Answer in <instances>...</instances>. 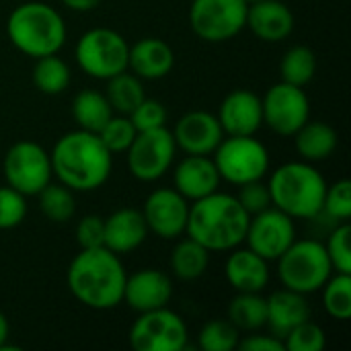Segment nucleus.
<instances>
[{"label": "nucleus", "instance_id": "f257e3e1", "mask_svg": "<svg viewBox=\"0 0 351 351\" xmlns=\"http://www.w3.org/2000/svg\"><path fill=\"white\" fill-rule=\"evenodd\" d=\"M53 179L74 193L95 191L103 187L113 169V154L101 138L86 130L64 134L49 152Z\"/></svg>", "mask_w": 351, "mask_h": 351}, {"label": "nucleus", "instance_id": "f03ea898", "mask_svg": "<svg viewBox=\"0 0 351 351\" xmlns=\"http://www.w3.org/2000/svg\"><path fill=\"white\" fill-rule=\"evenodd\" d=\"M125 267L107 247L80 249L66 271L70 294L90 311H111L123 300Z\"/></svg>", "mask_w": 351, "mask_h": 351}, {"label": "nucleus", "instance_id": "7ed1b4c3", "mask_svg": "<svg viewBox=\"0 0 351 351\" xmlns=\"http://www.w3.org/2000/svg\"><path fill=\"white\" fill-rule=\"evenodd\" d=\"M249 218L237 195L214 191L189 204L185 234L210 253H226L245 243Z\"/></svg>", "mask_w": 351, "mask_h": 351}, {"label": "nucleus", "instance_id": "20e7f679", "mask_svg": "<svg viewBox=\"0 0 351 351\" xmlns=\"http://www.w3.org/2000/svg\"><path fill=\"white\" fill-rule=\"evenodd\" d=\"M271 206L294 220H315L323 214L327 191L325 177L306 160L280 165L267 183Z\"/></svg>", "mask_w": 351, "mask_h": 351}, {"label": "nucleus", "instance_id": "39448f33", "mask_svg": "<svg viewBox=\"0 0 351 351\" xmlns=\"http://www.w3.org/2000/svg\"><path fill=\"white\" fill-rule=\"evenodd\" d=\"M6 35L21 53L37 60L43 56L60 53L68 31L64 16L51 4L29 0L14 6L8 14Z\"/></svg>", "mask_w": 351, "mask_h": 351}, {"label": "nucleus", "instance_id": "423d86ee", "mask_svg": "<svg viewBox=\"0 0 351 351\" xmlns=\"http://www.w3.org/2000/svg\"><path fill=\"white\" fill-rule=\"evenodd\" d=\"M276 263L282 286L304 296L319 292L335 274L325 245L317 239H296L276 259Z\"/></svg>", "mask_w": 351, "mask_h": 351}, {"label": "nucleus", "instance_id": "0eeeda50", "mask_svg": "<svg viewBox=\"0 0 351 351\" xmlns=\"http://www.w3.org/2000/svg\"><path fill=\"white\" fill-rule=\"evenodd\" d=\"M128 51L130 43L121 33L107 27H95L78 37L74 58L86 76L95 80H109L111 76L128 70Z\"/></svg>", "mask_w": 351, "mask_h": 351}, {"label": "nucleus", "instance_id": "6e6552de", "mask_svg": "<svg viewBox=\"0 0 351 351\" xmlns=\"http://www.w3.org/2000/svg\"><path fill=\"white\" fill-rule=\"evenodd\" d=\"M220 179L232 185L263 179L269 171V152L255 136H224L212 152Z\"/></svg>", "mask_w": 351, "mask_h": 351}, {"label": "nucleus", "instance_id": "1a4fd4ad", "mask_svg": "<svg viewBox=\"0 0 351 351\" xmlns=\"http://www.w3.org/2000/svg\"><path fill=\"white\" fill-rule=\"evenodd\" d=\"M177 156V144L173 132L165 128L138 132L130 148L125 150L128 171L142 183H154L165 177Z\"/></svg>", "mask_w": 351, "mask_h": 351}, {"label": "nucleus", "instance_id": "9d476101", "mask_svg": "<svg viewBox=\"0 0 351 351\" xmlns=\"http://www.w3.org/2000/svg\"><path fill=\"white\" fill-rule=\"evenodd\" d=\"M6 185L25 197L37 195L49 181H53L49 152L33 140L14 142L2 160Z\"/></svg>", "mask_w": 351, "mask_h": 351}, {"label": "nucleus", "instance_id": "9b49d317", "mask_svg": "<svg viewBox=\"0 0 351 351\" xmlns=\"http://www.w3.org/2000/svg\"><path fill=\"white\" fill-rule=\"evenodd\" d=\"M130 348L136 351H183L187 348V325L169 306L154 308L148 313H138L132 323Z\"/></svg>", "mask_w": 351, "mask_h": 351}, {"label": "nucleus", "instance_id": "f8f14e48", "mask_svg": "<svg viewBox=\"0 0 351 351\" xmlns=\"http://www.w3.org/2000/svg\"><path fill=\"white\" fill-rule=\"evenodd\" d=\"M247 8L245 0H193L189 6V25L199 39L222 43L245 29Z\"/></svg>", "mask_w": 351, "mask_h": 351}, {"label": "nucleus", "instance_id": "ddd939ff", "mask_svg": "<svg viewBox=\"0 0 351 351\" xmlns=\"http://www.w3.org/2000/svg\"><path fill=\"white\" fill-rule=\"evenodd\" d=\"M263 123L282 138H292L311 119V101L302 86L276 82L261 97Z\"/></svg>", "mask_w": 351, "mask_h": 351}, {"label": "nucleus", "instance_id": "4468645a", "mask_svg": "<svg viewBox=\"0 0 351 351\" xmlns=\"http://www.w3.org/2000/svg\"><path fill=\"white\" fill-rule=\"evenodd\" d=\"M294 241H296L294 218H290L282 210L269 206L267 210L253 214L249 218L245 243L251 251H255L269 263L276 261Z\"/></svg>", "mask_w": 351, "mask_h": 351}, {"label": "nucleus", "instance_id": "2eb2a0df", "mask_svg": "<svg viewBox=\"0 0 351 351\" xmlns=\"http://www.w3.org/2000/svg\"><path fill=\"white\" fill-rule=\"evenodd\" d=\"M142 216L148 232L162 241H177L187 228L189 202L175 187H160L148 193Z\"/></svg>", "mask_w": 351, "mask_h": 351}, {"label": "nucleus", "instance_id": "dca6fc26", "mask_svg": "<svg viewBox=\"0 0 351 351\" xmlns=\"http://www.w3.org/2000/svg\"><path fill=\"white\" fill-rule=\"evenodd\" d=\"M173 138H175L177 150H183L185 154L212 156V152L222 142L224 132L214 113L189 111L177 119Z\"/></svg>", "mask_w": 351, "mask_h": 351}, {"label": "nucleus", "instance_id": "f3484780", "mask_svg": "<svg viewBox=\"0 0 351 351\" xmlns=\"http://www.w3.org/2000/svg\"><path fill=\"white\" fill-rule=\"evenodd\" d=\"M224 136H255L263 125L261 97L247 88L230 90L216 113Z\"/></svg>", "mask_w": 351, "mask_h": 351}, {"label": "nucleus", "instance_id": "a211bd4d", "mask_svg": "<svg viewBox=\"0 0 351 351\" xmlns=\"http://www.w3.org/2000/svg\"><path fill=\"white\" fill-rule=\"evenodd\" d=\"M173 296V282L169 274L152 267H144L125 278L123 300L134 313H148L169 306Z\"/></svg>", "mask_w": 351, "mask_h": 351}, {"label": "nucleus", "instance_id": "6ab92c4d", "mask_svg": "<svg viewBox=\"0 0 351 351\" xmlns=\"http://www.w3.org/2000/svg\"><path fill=\"white\" fill-rule=\"evenodd\" d=\"M220 181L222 179L212 156L204 154H185L173 171V185L189 204L218 191Z\"/></svg>", "mask_w": 351, "mask_h": 351}, {"label": "nucleus", "instance_id": "aec40b11", "mask_svg": "<svg viewBox=\"0 0 351 351\" xmlns=\"http://www.w3.org/2000/svg\"><path fill=\"white\" fill-rule=\"evenodd\" d=\"M257 39L280 43L294 31V14L282 0H259L247 8V25Z\"/></svg>", "mask_w": 351, "mask_h": 351}, {"label": "nucleus", "instance_id": "412c9836", "mask_svg": "<svg viewBox=\"0 0 351 351\" xmlns=\"http://www.w3.org/2000/svg\"><path fill=\"white\" fill-rule=\"evenodd\" d=\"M148 226L142 216V210L119 208L105 218V239L103 247L115 255H128L144 245L148 239Z\"/></svg>", "mask_w": 351, "mask_h": 351}, {"label": "nucleus", "instance_id": "4be33fe9", "mask_svg": "<svg viewBox=\"0 0 351 351\" xmlns=\"http://www.w3.org/2000/svg\"><path fill=\"white\" fill-rule=\"evenodd\" d=\"M175 66L173 47L160 37H142L128 51V70L142 80H160Z\"/></svg>", "mask_w": 351, "mask_h": 351}, {"label": "nucleus", "instance_id": "5701e85b", "mask_svg": "<svg viewBox=\"0 0 351 351\" xmlns=\"http://www.w3.org/2000/svg\"><path fill=\"white\" fill-rule=\"evenodd\" d=\"M224 263V276L228 286L234 292H263L269 284V261L257 255L255 251L234 247L228 251Z\"/></svg>", "mask_w": 351, "mask_h": 351}, {"label": "nucleus", "instance_id": "b1692460", "mask_svg": "<svg viewBox=\"0 0 351 351\" xmlns=\"http://www.w3.org/2000/svg\"><path fill=\"white\" fill-rule=\"evenodd\" d=\"M311 319V304L306 302L304 294H298L294 290L282 288L269 294L267 298V323L265 327L269 329L271 335L284 337L298 327L300 323Z\"/></svg>", "mask_w": 351, "mask_h": 351}, {"label": "nucleus", "instance_id": "393cba45", "mask_svg": "<svg viewBox=\"0 0 351 351\" xmlns=\"http://www.w3.org/2000/svg\"><path fill=\"white\" fill-rule=\"evenodd\" d=\"M294 148L300 160L306 162H321L327 160L339 144V136L335 128L327 121H306L294 136Z\"/></svg>", "mask_w": 351, "mask_h": 351}, {"label": "nucleus", "instance_id": "a878e982", "mask_svg": "<svg viewBox=\"0 0 351 351\" xmlns=\"http://www.w3.org/2000/svg\"><path fill=\"white\" fill-rule=\"evenodd\" d=\"M210 265V251L202 247L191 237L181 239L169 257V267L173 276L181 282H195L199 280Z\"/></svg>", "mask_w": 351, "mask_h": 351}, {"label": "nucleus", "instance_id": "bb28decb", "mask_svg": "<svg viewBox=\"0 0 351 351\" xmlns=\"http://www.w3.org/2000/svg\"><path fill=\"white\" fill-rule=\"evenodd\" d=\"M70 111H72L76 125L80 130H86L93 134H99V130L113 115V109H111L105 93L95 90V88H84V90L76 93V97L72 99Z\"/></svg>", "mask_w": 351, "mask_h": 351}, {"label": "nucleus", "instance_id": "cd10ccee", "mask_svg": "<svg viewBox=\"0 0 351 351\" xmlns=\"http://www.w3.org/2000/svg\"><path fill=\"white\" fill-rule=\"evenodd\" d=\"M226 319L245 333L261 331L267 323V298L261 292H237L230 300Z\"/></svg>", "mask_w": 351, "mask_h": 351}, {"label": "nucleus", "instance_id": "c85d7f7f", "mask_svg": "<svg viewBox=\"0 0 351 351\" xmlns=\"http://www.w3.org/2000/svg\"><path fill=\"white\" fill-rule=\"evenodd\" d=\"M107 82V88H105V97L113 109V113H119V115H130L140 103L142 99L146 97L144 93V84H142V78H138L136 74L123 70L115 76H111Z\"/></svg>", "mask_w": 351, "mask_h": 351}, {"label": "nucleus", "instance_id": "c756f323", "mask_svg": "<svg viewBox=\"0 0 351 351\" xmlns=\"http://www.w3.org/2000/svg\"><path fill=\"white\" fill-rule=\"evenodd\" d=\"M70 78H72L70 66L58 53L43 56V58L35 60L31 80H33V86L39 93L49 95V97L62 95L70 86Z\"/></svg>", "mask_w": 351, "mask_h": 351}, {"label": "nucleus", "instance_id": "7c9ffc66", "mask_svg": "<svg viewBox=\"0 0 351 351\" xmlns=\"http://www.w3.org/2000/svg\"><path fill=\"white\" fill-rule=\"evenodd\" d=\"M317 74V56L308 45H292L280 60V80L306 86Z\"/></svg>", "mask_w": 351, "mask_h": 351}, {"label": "nucleus", "instance_id": "2f4dec72", "mask_svg": "<svg viewBox=\"0 0 351 351\" xmlns=\"http://www.w3.org/2000/svg\"><path fill=\"white\" fill-rule=\"evenodd\" d=\"M37 197H39V210L49 222L66 224L68 220H72L76 212V199H74V191L68 189L66 185L58 181H49L37 193Z\"/></svg>", "mask_w": 351, "mask_h": 351}, {"label": "nucleus", "instance_id": "473e14b6", "mask_svg": "<svg viewBox=\"0 0 351 351\" xmlns=\"http://www.w3.org/2000/svg\"><path fill=\"white\" fill-rule=\"evenodd\" d=\"M323 292V308L329 317L337 321H348L351 317V274H333Z\"/></svg>", "mask_w": 351, "mask_h": 351}, {"label": "nucleus", "instance_id": "72a5a7b5", "mask_svg": "<svg viewBox=\"0 0 351 351\" xmlns=\"http://www.w3.org/2000/svg\"><path fill=\"white\" fill-rule=\"evenodd\" d=\"M241 341V331L228 319H212L197 333V348L204 351H232Z\"/></svg>", "mask_w": 351, "mask_h": 351}, {"label": "nucleus", "instance_id": "f704fd0d", "mask_svg": "<svg viewBox=\"0 0 351 351\" xmlns=\"http://www.w3.org/2000/svg\"><path fill=\"white\" fill-rule=\"evenodd\" d=\"M136 128L134 123L130 121L128 115H119V113H113L109 117V121L99 130V138L101 142L105 144V148L111 152V154H121L130 148V144L134 142L136 138Z\"/></svg>", "mask_w": 351, "mask_h": 351}, {"label": "nucleus", "instance_id": "c9c22d12", "mask_svg": "<svg viewBox=\"0 0 351 351\" xmlns=\"http://www.w3.org/2000/svg\"><path fill=\"white\" fill-rule=\"evenodd\" d=\"M351 226L350 222H337L335 228L331 230L325 251L329 255V261L333 265V271L337 274H351Z\"/></svg>", "mask_w": 351, "mask_h": 351}, {"label": "nucleus", "instance_id": "e433bc0d", "mask_svg": "<svg viewBox=\"0 0 351 351\" xmlns=\"http://www.w3.org/2000/svg\"><path fill=\"white\" fill-rule=\"evenodd\" d=\"M325 346H327V335L323 327H319L311 319L294 327L284 337V348L288 351H323Z\"/></svg>", "mask_w": 351, "mask_h": 351}, {"label": "nucleus", "instance_id": "4c0bfd02", "mask_svg": "<svg viewBox=\"0 0 351 351\" xmlns=\"http://www.w3.org/2000/svg\"><path fill=\"white\" fill-rule=\"evenodd\" d=\"M323 214H327L331 220L348 222L351 218V183L348 179L335 181L333 185H327L325 199H323Z\"/></svg>", "mask_w": 351, "mask_h": 351}, {"label": "nucleus", "instance_id": "58836bf2", "mask_svg": "<svg viewBox=\"0 0 351 351\" xmlns=\"http://www.w3.org/2000/svg\"><path fill=\"white\" fill-rule=\"evenodd\" d=\"M27 216V197L10 185L0 187V230H12Z\"/></svg>", "mask_w": 351, "mask_h": 351}, {"label": "nucleus", "instance_id": "ea45409f", "mask_svg": "<svg viewBox=\"0 0 351 351\" xmlns=\"http://www.w3.org/2000/svg\"><path fill=\"white\" fill-rule=\"evenodd\" d=\"M136 132H148L167 125V109L160 101L144 97L142 103L128 115Z\"/></svg>", "mask_w": 351, "mask_h": 351}, {"label": "nucleus", "instance_id": "a19ab883", "mask_svg": "<svg viewBox=\"0 0 351 351\" xmlns=\"http://www.w3.org/2000/svg\"><path fill=\"white\" fill-rule=\"evenodd\" d=\"M237 199H239V204L243 206V210L249 216L259 214V212H263V210H267L271 206V195H269L267 183H263V179L239 185Z\"/></svg>", "mask_w": 351, "mask_h": 351}, {"label": "nucleus", "instance_id": "79ce46f5", "mask_svg": "<svg viewBox=\"0 0 351 351\" xmlns=\"http://www.w3.org/2000/svg\"><path fill=\"white\" fill-rule=\"evenodd\" d=\"M105 239V218L99 214H86L76 224V243L80 249L103 247Z\"/></svg>", "mask_w": 351, "mask_h": 351}, {"label": "nucleus", "instance_id": "37998d69", "mask_svg": "<svg viewBox=\"0 0 351 351\" xmlns=\"http://www.w3.org/2000/svg\"><path fill=\"white\" fill-rule=\"evenodd\" d=\"M239 350L243 351H286L284 348V341L276 335H259V331L247 335L245 339L239 341L237 346Z\"/></svg>", "mask_w": 351, "mask_h": 351}, {"label": "nucleus", "instance_id": "c03bdc74", "mask_svg": "<svg viewBox=\"0 0 351 351\" xmlns=\"http://www.w3.org/2000/svg\"><path fill=\"white\" fill-rule=\"evenodd\" d=\"M66 8L74 10V12H88L95 6H99L101 0H60Z\"/></svg>", "mask_w": 351, "mask_h": 351}, {"label": "nucleus", "instance_id": "a18cd8bd", "mask_svg": "<svg viewBox=\"0 0 351 351\" xmlns=\"http://www.w3.org/2000/svg\"><path fill=\"white\" fill-rule=\"evenodd\" d=\"M8 337H10V325H8V321H6V317L0 313V350L6 346V341H8Z\"/></svg>", "mask_w": 351, "mask_h": 351}, {"label": "nucleus", "instance_id": "49530a36", "mask_svg": "<svg viewBox=\"0 0 351 351\" xmlns=\"http://www.w3.org/2000/svg\"><path fill=\"white\" fill-rule=\"evenodd\" d=\"M247 4H253V2H259V0H245Z\"/></svg>", "mask_w": 351, "mask_h": 351}]
</instances>
